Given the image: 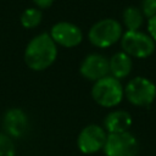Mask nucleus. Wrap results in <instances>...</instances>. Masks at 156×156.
<instances>
[{
	"mask_svg": "<svg viewBox=\"0 0 156 156\" xmlns=\"http://www.w3.org/2000/svg\"><path fill=\"white\" fill-rule=\"evenodd\" d=\"M57 56V46L50 34L41 33L34 37L24 50V61L33 71L49 68Z\"/></svg>",
	"mask_w": 156,
	"mask_h": 156,
	"instance_id": "obj_1",
	"label": "nucleus"
},
{
	"mask_svg": "<svg viewBox=\"0 0 156 156\" xmlns=\"http://www.w3.org/2000/svg\"><path fill=\"white\" fill-rule=\"evenodd\" d=\"M80 74L88 80L96 82L110 73L108 60L101 54H90L85 56L79 68Z\"/></svg>",
	"mask_w": 156,
	"mask_h": 156,
	"instance_id": "obj_9",
	"label": "nucleus"
},
{
	"mask_svg": "<svg viewBox=\"0 0 156 156\" xmlns=\"http://www.w3.org/2000/svg\"><path fill=\"white\" fill-rule=\"evenodd\" d=\"M121 46L130 57L146 58L155 51V41L152 38L140 30H127L122 34Z\"/></svg>",
	"mask_w": 156,
	"mask_h": 156,
	"instance_id": "obj_5",
	"label": "nucleus"
},
{
	"mask_svg": "<svg viewBox=\"0 0 156 156\" xmlns=\"http://www.w3.org/2000/svg\"><path fill=\"white\" fill-rule=\"evenodd\" d=\"M123 24L126 26L127 30H139L144 22V15L140 9L129 6L123 11Z\"/></svg>",
	"mask_w": 156,
	"mask_h": 156,
	"instance_id": "obj_13",
	"label": "nucleus"
},
{
	"mask_svg": "<svg viewBox=\"0 0 156 156\" xmlns=\"http://www.w3.org/2000/svg\"><path fill=\"white\" fill-rule=\"evenodd\" d=\"M16 149L12 139L4 133H0V156H15Z\"/></svg>",
	"mask_w": 156,
	"mask_h": 156,
	"instance_id": "obj_15",
	"label": "nucleus"
},
{
	"mask_svg": "<svg viewBox=\"0 0 156 156\" xmlns=\"http://www.w3.org/2000/svg\"><path fill=\"white\" fill-rule=\"evenodd\" d=\"M91 96L94 101L102 107H115L122 101L124 96V88L119 79L112 76H106L94 82Z\"/></svg>",
	"mask_w": 156,
	"mask_h": 156,
	"instance_id": "obj_2",
	"label": "nucleus"
},
{
	"mask_svg": "<svg viewBox=\"0 0 156 156\" xmlns=\"http://www.w3.org/2000/svg\"><path fill=\"white\" fill-rule=\"evenodd\" d=\"M108 66H110V73L112 77L117 79H123L129 76L133 68V61L132 57L126 54L124 51L116 52L110 60H108Z\"/></svg>",
	"mask_w": 156,
	"mask_h": 156,
	"instance_id": "obj_12",
	"label": "nucleus"
},
{
	"mask_svg": "<svg viewBox=\"0 0 156 156\" xmlns=\"http://www.w3.org/2000/svg\"><path fill=\"white\" fill-rule=\"evenodd\" d=\"M33 2L40 9H46V7H50L52 5L54 0H33Z\"/></svg>",
	"mask_w": 156,
	"mask_h": 156,
	"instance_id": "obj_18",
	"label": "nucleus"
},
{
	"mask_svg": "<svg viewBox=\"0 0 156 156\" xmlns=\"http://www.w3.org/2000/svg\"><path fill=\"white\" fill-rule=\"evenodd\" d=\"M124 95L132 105L149 107L156 99V85L146 77H134L127 83Z\"/></svg>",
	"mask_w": 156,
	"mask_h": 156,
	"instance_id": "obj_4",
	"label": "nucleus"
},
{
	"mask_svg": "<svg viewBox=\"0 0 156 156\" xmlns=\"http://www.w3.org/2000/svg\"><path fill=\"white\" fill-rule=\"evenodd\" d=\"M50 37L56 43L63 48H74L80 44L83 39L82 30L73 23L58 22L52 26L50 30Z\"/></svg>",
	"mask_w": 156,
	"mask_h": 156,
	"instance_id": "obj_8",
	"label": "nucleus"
},
{
	"mask_svg": "<svg viewBox=\"0 0 156 156\" xmlns=\"http://www.w3.org/2000/svg\"><path fill=\"white\" fill-rule=\"evenodd\" d=\"M102 150L106 156H136L139 141L130 132L107 134Z\"/></svg>",
	"mask_w": 156,
	"mask_h": 156,
	"instance_id": "obj_6",
	"label": "nucleus"
},
{
	"mask_svg": "<svg viewBox=\"0 0 156 156\" xmlns=\"http://www.w3.org/2000/svg\"><path fill=\"white\" fill-rule=\"evenodd\" d=\"M21 24L24 28H35L41 22V11L39 9H27L21 15Z\"/></svg>",
	"mask_w": 156,
	"mask_h": 156,
	"instance_id": "obj_14",
	"label": "nucleus"
},
{
	"mask_svg": "<svg viewBox=\"0 0 156 156\" xmlns=\"http://www.w3.org/2000/svg\"><path fill=\"white\" fill-rule=\"evenodd\" d=\"M2 124L9 136L20 138L28 129V118L21 108L13 107L5 112Z\"/></svg>",
	"mask_w": 156,
	"mask_h": 156,
	"instance_id": "obj_10",
	"label": "nucleus"
},
{
	"mask_svg": "<svg viewBox=\"0 0 156 156\" xmlns=\"http://www.w3.org/2000/svg\"><path fill=\"white\" fill-rule=\"evenodd\" d=\"M122 26L113 18L101 20L91 26L88 33L89 41L96 48H108L122 38Z\"/></svg>",
	"mask_w": 156,
	"mask_h": 156,
	"instance_id": "obj_3",
	"label": "nucleus"
},
{
	"mask_svg": "<svg viewBox=\"0 0 156 156\" xmlns=\"http://www.w3.org/2000/svg\"><path fill=\"white\" fill-rule=\"evenodd\" d=\"M107 139V133L105 128L98 124H89L84 127L77 139L78 149L83 154H95L104 149Z\"/></svg>",
	"mask_w": 156,
	"mask_h": 156,
	"instance_id": "obj_7",
	"label": "nucleus"
},
{
	"mask_svg": "<svg viewBox=\"0 0 156 156\" xmlns=\"http://www.w3.org/2000/svg\"><path fill=\"white\" fill-rule=\"evenodd\" d=\"M133 119L129 112L123 110H115L106 115L104 119V128L108 134L129 132Z\"/></svg>",
	"mask_w": 156,
	"mask_h": 156,
	"instance_id": "obj_11",
	"label": "nucleus"
},
{
	"mask_svg": "<svg viewBox=\"0 0 156 156\" xmlns=\"http://www.w3.org/2000/svg\"><path fill=\"white\" fill-rule=\"evenodd\" d=\"M141 12L145 17L150 18L156 15V0H141Z\"/></svg>",
	"mask_w": 156,
	"mask_h": 156,
	"instance_id": "obj_16",
	"label": "nucleus"
},
{
	"mask_svg": "<svg viewBox=\"0 0 156 156\" xmlns=\"http://www.w3.org/2000/svg\"><path fill=\"white\" fill-rule=\"evenodd\" d=\"M147 32L152 40L156 43V15L147 20Z\"/></svg>",
	"mask_w": 156,
	"mask_h": 156,
	"instance_id": "obj_17",
	"label": "nucleus"
}]
</instances>
